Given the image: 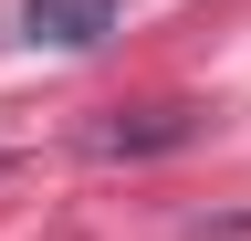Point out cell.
<instances>
[{
  "mask_svg": "<svg viewBox=\"0 0 251 241\" xmlns=\"http://www.w3.org/2000/svg\"><path fill=\"white\" fill-rule=\"evenodd\" d=\"M115 32V0H21V42H52V53H84Z\"/></svg>",
  "mask_w": 251,
  "mask_h": 241,
  "instance_id": "obj_1",
  "label": "cell"
},
{
  "mask_svg": "<svg viewBox=\"0 0 251 241\" xmlns=\"http://www.w3.org/2000/svg\"><path fill=\"white\" fill-rule=\"evenodd\" d=\"M178 136H188L178 105H147V126H94V147H105V158H147V147H178Z\"/></svg>",
  "mask_w": 251,
  "mask_h": 241,
  "instance_id": "obj_2",
  "label": "cell"
}]
</instances>
